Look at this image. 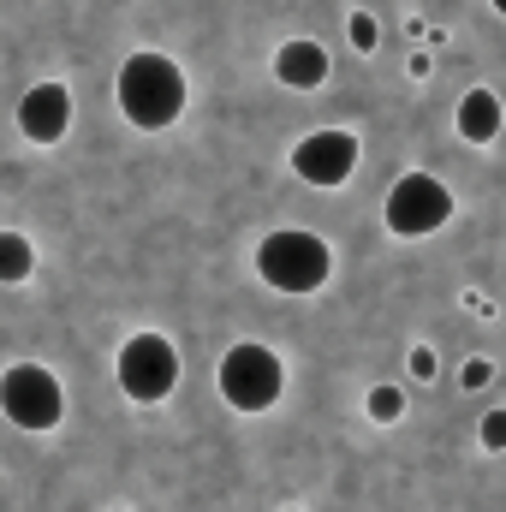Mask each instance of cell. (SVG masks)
Masks as SVG:
<instances>
[{"label": "cell", "instance_id": "1", "mask_svg": "<svg viewBox=\"0 0 506 512\" xmlns=\"http://www.w3.org/2000/svg\"><path fill=\"white\" fill-rule=\"evenodd\" d=\"M120 114H126L137 131H167L179 114H185V72L173 66V54H155V48H137L120 66Z\"/></svg>", "mask_w": 506, "mask_h": 512}, {"label": "cell", "instance_id": "2", "mask_svg": "<svg viewBox=\"0 0 506 512\" xmlns=\"http://www.w3.org/2000/svg\"><path fill=\"white\" fill-rule=\"evenodd\" d=\"M256 274L274 286V292H316V286H328V274H334V251L316 239V233H298V227H286V233H268L262 245H256Z\"/></svg>", "mask_w": 506, "mask_h": 512}, {"label": "cell", "instance_id": "3", "mask_svg": "<svg viewBox=\"0 0 506 512\" xmlns=\"http://www.w3.org/2000/svg\"><path fill=\"white\" fill-rule=\"evenodd\" d=\"M0 411H6L12 429L48 435V429H60V417H66V387H60V376H54L48 364H12V370L0 376Z\"/></svg>", "mask_w": 506, "mask_h": 512}, {"label": "cell", "instance_id": "4", "mask_svg": "<svg viewBox=\"0 0 506 512\" xmlns=\"http://www.w3.org/2000/svg\"><path fill=\"white\" fill-rule=\"evenodd\" d=\"M286 393V364H280V352H268L262 340H239L227 358H221V399L233 405V411H268L274 399Z\"/></svg>", "mask_w": 506, "mask_h": 512}, {"label": "cell", "instance_id": "5", "mask_svg": "<svg viewBox=\"0 0 506 512\" xmlns=\"http://www.w3.org/2000/svg\"><path fill=\"white\" fill-rule=\"evenodd\" d=\"M387 233H399V239H429V233H441L447 221H453V191L435 179V173H405V179H393V191H387Z\"/></svg>", "mask_w": 506, "mask_h": 512}, {"label": "cell", "instance_id": "6", "mask_svg": "<svg viewBox=\"0 0 506 512\" xmlns=\"http://www.w3.org/2000/svg\"><path fill=\"white\" fill-rule=\"evenodd\" d=\"M114 376H120V387H126V399L155 405V399H167V393L179 387V352H173V340H167V334L143 328V334H131L126 346H120Z\"/></svg>", "mask_w": 506, "mask_h": 512}, {"label": "cell", "instance_id": "7", "mask_svg": "<svg viewBox=\"0 0 506 512\" xmlns=\"http://www.w3.org/2000/svg\"><path fill=\"white\" fill-rule=\"evenodd\" d=\"M358 137L352 131H310L298 149H292V173L316 191H340L352 173H358Z\"/></svg>", "mask_w": 506, "mask_h": 512}, {"label": "cell", "instance_id": "8", "mask_svg": "<svg viewBox=\"0 0 506 512\" xmlns=\"http://www.w3.org/2000/svg\"><path fill=\"white\" fill-rule=\"evenodd\" d=\"M18 131L30 137V143H60L66 131H72V90L66 84H30L24 96H18Z\"/></svg>", "mask_w": 506, "mask_h": 512}, {"label": "cell", "instance_id": "9", "mask_svg": "<svg viewBox=\"0 0 506 512\" xmlns=\"http://www.w3.org/2000/svg\"><path fill=\"white\" fill-rule=\"evenodd\" d=\"M274 78H280L286 90H322V84H328V48L310 42V36L280 42V54H274Z\"/></svg>", "mask_w": 506, "mask_h": 512}, {"label": "cell", "instance_id": "10", "mask_svg": "<svg viewBox=\"0 0 506 512\" xmlns=\"http://www.w3.org/2000/svg\"><path fill=\"white\" fill-rule=\"evenodd\" d=\"M501 126H506V108H501V96L495 90H465L459 96V137L465 143H477V149H489L495 137H501Z\"/></svg>", "mask_w": 506, "mask_h": 512}, {"label": "cell", "instance_id": "11", "mask_svg": "<svg viewBox=\"0 0 506 512\" xmlns=\"http://www.w3.org/2000/svg\"><path fill=\"white\" fill-rule=\"evenodd\" d=\"M36 274V251L24 233H0V286H24Z\"/></svg>", "mask_w": 506, "mask_h": 512}, {"label": "cell", "instance_id": "12", "mask_svg": "<svg viewBox=\"0 0 506 512\" xmlns=\"http://www.w3.org/2000/svg\"><path fill=\"white\" fill-rule=\"evenodd\" d=\"M364 411H370V417H376V423H399V417H405V393H399V387H370V399H364Z\"/></svg>", "mask_w": 506, "mask_h": 512}, {"label": "cell", "instance_id": "13", "mask_svg": "<svg viewBox=\"0 0 506 512\" xmlns=\"http://www.w3.org/2000/svg\"><path fill=\"white\" fill-rule=\"evenodd\" d=\"M477 441H483L489 453H506V405L483 411V423H477Z\"/></svg>", "mask_w": 506, "mask_h": 512}, {"label": "cell", "instance_id": "14", "mask_svg": "<svg viewBox=\"0 0 506 512\" xmlns=\"http://www.w3.org/2000/svg\"><path fill=\"white\" fill-rule=\"evenodd\" d=\"M346 36H352V48H358V54H370V48L381 42V30H376V18H370V12H352V18H346Z\"/></svg>", "mask_w": 506, "mask_h": 512}, {"label": "cell", "instance_id": "15", "mask_svg": "<svg viewBox=\"0 0 506 512\" xmlns=\"http://www.w3.org/2000/svg\"><path fill=\"white\" fill-rule=\"evenodd\" d=\"M489 382H495V370H489L483 358H471V364L459 370V387H471V393H477V387H489Z\"/></svg>", "mask_w": 506, "mask_h": 512}, {"label": "cell", "instance_id": "16", "mask_svg": "<svg viewBox=\"0 0 506 512\" xmlns=\"http://www.w3.org/2000/svg\"><path fill=\"white\" fill-rule=\"evenodd\" d=\"M435 370H441L435 352H429V346H411V376H417V382H435Z\"/></svg>", "mask_w": 506, "mask_h": 512}, {"label": "cell", "instance_id": "17", "mask_svg": "<svg viewBox=\"0 0 506 512\" xmlns=\"http://www.w3.org/2000/svg\"><path fill=\"white\" fill-rule=\"evenodd\" d=\"M489 6H495V12H506V0H489Z\"/></svg>", "mask_w": 506, "mask_h": 512}, {"label": "cell", "instance_id": "18", "mask_svg": "<svg viewBox=\"0 0 506 512\" xmlns=\"http://www.w3.org/2000/svg\"><path fill=\"white\" fill-rule=\"evenodd\" d=\"M286 512H298V507H286Z\"/></svg>", "mask_w": 506, "mask_h": 512}, {"label": "cell", "instance_id": "19", "mask_svg": "<svg viewBox=\"0 0 506 512\" xmlns=\"http://www.w3.org/2000/svg\"><path fill=\"white\" fill-rule=\"evenodd\" d=\"M114 512H120V507H114Z\"/></svg>", "mask_w": 506, "mask_h": 512}]
</instances>
